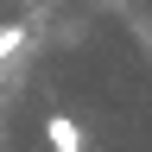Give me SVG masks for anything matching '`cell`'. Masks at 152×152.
<instances>
[{
    "mask_svg": "<svg viewBox=\"0 0 152 152\" xmlns=\"http://www.w3.org/2000/svg\"><path fill=\"white\" fill-rule=\"evenodd\" d=\"M45 140H51V152H89V133L76 114H45Z\"/></svg>",
    "mask_w": 152,
    "mask_h": 152,
    "instance_id": "6da1fadb",
    "label": "cell"
},
{
    "mask_svg": "<svg viewBox=\"0 0 152 152\" xmlns=\"http://www.w3.org/2000/svg\"><path fill=\"white\" fill-rule=\"evenodd\" d=\"M13 51H26V26H0V64H7Z\"/></svg>",
    "mask_w": 152,
    "mask_h": 152,
    "instance_id": "7a4b0ae2",
    "label": "cell"
}]
</instances>
